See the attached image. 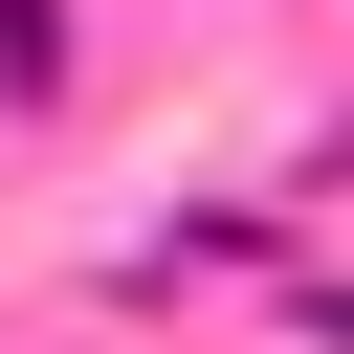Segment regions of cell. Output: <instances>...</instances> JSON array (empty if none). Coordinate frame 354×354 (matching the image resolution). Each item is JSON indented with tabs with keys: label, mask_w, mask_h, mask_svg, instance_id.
I'll return each instance as SVG.
<instances>
[{
	"label": "cell",
	"mask_w": 354,
	"mask_h": 354,
	"mask_svg": "<svg viewBox=\"0 0 354 354\" xmlns=\"http://www.w3.org/2000/svg\"><path fill=\"white\" fill-rule=\"evenodd\" d=\"M0 88H22V111L66 88V22H44V0H0Z\"/></svg>",
	"instance_id": "6da1fadb"
}]
</instances>
